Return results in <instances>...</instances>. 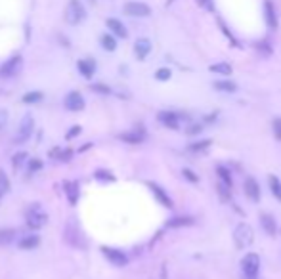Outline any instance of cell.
<instances>
[{
	"label": "cell",
	"mask_w": 281,
	"mask_h": 279,
	"mask_svg": "<svg viewBox=\"0 0 281 279\" xmlns=\"http://www.w3.org/2000/svg\"><path fill=\"white\" fill-rule=\"evenodd\" d=\"M268 183H270V192L273 193V197L277 201H281V182L275 178V176H270L268 178Z\"/></svg>",
	"instance_id": "cell-22"
},
{
	"label": "cell",
	"mask_w": 281,
	"mask_h": 279,
	"mask_svg": "<svg viewBox=\"0 0 281 279\" xmlns=\"http://www.w3.org/2000/svg\"><path fill=\"white\" fill-rule=\"evenodd\" d=\"M214 88L216 90H222V92H235L237 90V84L232 82V80H216L214 82Z\"/></svg>",
	"instance_id": "cell-23"
},
{
	"label": "cell",
	"mask_w": 281,
	"mask_h": 279,
	"mask_svg": "<svg viewBox=\"0 0 281 279\" xmlns=\"http://www.w3.org/2000/svg\"><path fill=\"white\" fill-rule=\"evenodd\" d=\"M102 46L107 50V52H113V50L117 48V40L113 39L111 35H103L102 37Z\"/></svg>",
	"instance_id": "cell-26"
},
{
	"label": "cell",
	"mask_w": 281,
	"mask_h": 279,
	"mask_svg": "<svg viewBox=\"0 0 281 279\" xmlns=\"http://www.w3.org/2000/svg\"><path fill=\"white\" fill-rule=\"evenodd\" d=\"M25 159H27V153H16L14 157H12V165H14V168H19L21 165L25 163Z\"/></svg>",
	"instance_id": "cell-31"
},
{
	"label": "cell",
	"mask_w": 281,
	"mask_h": 279,
	"mask_svg": "<svg viewBox=\"0 0 281 279\" xmlns=\"http://www.w3.org/2000/svg\"><path fill=\"white\" fill-rule=\"evenodd\" d=\"M197 132H201V127H189V130H187V134H197Z\"/></svg>",
	"instance_id": "cell-41"
},
{
	"label": "cell",
	"mask_w": 281,
	"mask_h": 279,
	"mask_svg": "<svg viewBox=\"0 0 281 279\" xmlns=\"http://www.w3.org/2000/svg\"><path fill=\"white\" fill-rule=\"evenodd\" d=\"M33 127H35V119H33L31 115H25L19 128H17V134L14 136V144H23V142H27L33 134Z\"/></svg>",
	"instance_id": "cell-5"
},
{
	"label": "cell",
	"mask_w": 281,
	"mask_h": 279,
	"mask_svg": "<svg viewBox=\"0 0 281 279\" xmlns=\"http://www.w3.org/2000/svg\"><path fill=\"white\" fill-rule=\"evenodd\" d=\"M90 2H94V0H90Z\"/></svg>",
	"instance_id": "cell-44"
},
{
	"label": "cell",
	"mask_w": 281,
	"mask_h": 279,
	"mask_svg": "<svg viewBox=\"0 0 281 279\" xmlns=\"http://www.w3.org/2000/svg\"><path fill=\"white\" fill-rule=\"evenodd\" d=\"M125 14L132 17H148L151 14V8L144 2H126Z\"/></svg>",
	"instance_id": "cell-6"
},
{
	"label": "cell",
	"mask_w": 281,
	"mask_h": 279,
	"mask_svg": "<svg viewBox=\"0 0 281 279\" xmlns=\"http://www.w3.org/2000/svg\"><path fill=\"white\" fill-rule=\"evenodd\" d=\"M19 67H21V56L10 57L8 61L0 67V77H12L19 71Z\"/></svg>",
	"instance_id": "cell-9"
},
{
	"label": "cell",
	"mask_w": 281,
	"mask_h": 279,
	"mask_svg": "<svg viewBox=\"0 0 281 279\" xmlns=\"http://www.w3.org/2000/svg\"><path fill=\"white\" fill-rule=\"evenodd\" d=\"M42 98H44L42 92H27L21 100H23V104H39Z\"/></svg>",
	"instance_id": "cell-25"
},
{
	"label": "cell",
	"mask_w": 281,
	"mask_h": 279,
	"mask_svg": "<svg viewBox=\"0 0 281 279\" xmlns=\"http://www.w3.org/2000/svg\"><path fill=\"white\" fill-rule=\"evenodd\" d=\"M211 71L220 73V75H230V73H232V67L228 64H214V65H211Z\"/></svg>",
	"instance_id": "cell-28"
},
{
	"label": "cell",
	"mask_w": 281,
	"mask_h": 279,
	"mask_svg": "<svg viewBox=\"0 0 281 279\" xmlns=\"http://www.w3.org/2000/svg\"><path fill=\"white\" fill-rule=\"evenodd\" d=\"M193 224V218H187V216H182V218H172L168 220V228H182V226H191Z\"/></svg>",
	"instance_id": "cell-24"
},
{
	"label": "cell",
	"mask_w": 281,
	"mask_h": 279,
	"mask_svg": "<svg viewBox=\"0 0 281 279\" xmlns=\"http://www.w3.org/2000/svg\"><path fill=\"white\" fill-rule=\"evenodd\" d=\"M148 185H149V190L153 192V195H155L157 201H159L161 205H164V207H166V208H172V199H171V197H168V195H166V193L163 192V190H161V188H159V185H157V183L149 182Z\"/></svg>",
	"instance_id": "cell-11"
},
{
	"label": "cell",
	"mask_w": 281,
	"mask_h": 279,
	"mask_svg": "<svg viewBox=\"0 0 281 279\" xmlns=\"http://www.w3.org/2000/svg\"><path fill=\"white\" fill-rule=\"evenodd\" d=\"M77 67L85 79H90L94 75V71H96V61L94 59H80L77 64Z\"/></svg>",
	"instance_id": "cell-13"
},
{
	"label": "cell",
	"mask_w": 281,
	"mask_h": 279,
	"mask_svg": "<svg viewBox=\"0 0 281 279\" xmlns=\"http://www.w3.org/2000/svg\"><path fill=\"white\" fill-rule=\"evenodd\" d=\"M107 27H109L111 31L117 35L119 39H126V37H128V31H126L125 25L121 23L119 19H113V17H111V19H107Z\"/></svg>",
	"instance_id": "cell-17"
},
{
	"label": "cell",
	"mask_w": 281,
	"mask_h": 279,
	"mask_svg": "<svg viewBox=\"0 0 281 279\" xmlns=\"http://www.w3.org/2000/svg\"><path fill=\"white\" fill-rule=\"evenodd\" d=\"M144 130H134V132H126V134H119V140H123L126 144H142L144 142Z\"/></svg>",
	"instance_id": "cell-14"
},
{
	"label": "cell",
	"mask_w": 281,
	"mask_h": 279,
	"mask_svg": "<svg viewBox=\"0 0 281 279\" xmlns=\"http://www.w3.org/2000/svg\"><path fill=\"white\" fill-rule=\"evenodd\" d=\"M159 120H161L166 128H171V130H178L180 128V120H178V115H176V113L161 111L159 113Z\"/></svg>",
	"instance_id": "cell-10"
},
{
	"label": "cell",
	"mask_w": 281,
	"mask_h": 279,
	"mask_svg": "<svg viewBox=\"0 0 281 279\" xmlns=\"http://www.w3.org/2000/svg\"><path fill=\"white\" fill-rule=\"evenodd\" d=\"M39 243H40V237H39V235H35V233H33V235H25L23 239H19V247L27 251V249L39 247Z\"/></svg>",
	"instance_id": "cell-20"
},
{
	"label": "cell",
	"mask_w": 281,
	"mask_h": 279,
	"mask_svg": "<svg viewBox=\"0 0 281 279\" xmlns=\"http://www.w3.org/2000/svg\"><path fill=\"white\" fill-rule=\"evenodd\" d=\"M92 90H96V92H102V94H109V88L103 86V84H92Z\"/></svg>",
	"instance_id": "cell-38"
},
{
	"label": "cell",
	"mask_w": 281,
	"mask_h": 279,
	"mask_svg": "<svg viewBox=\"0 0 281 279\" xmlns=\"http://www.w3.org/2000/svg\"><path fill=\"white\" fill-rule=\"evenodd\" d=\"M258 270H260V258H258V255L249 253V255L243 256V260H241L243 279H257Z\"/></svg>",
	"instance_id": "cell-4"
},
{
	"label": "cell",
	"mask_w": 281,
	"mask_h": 279,
	"mask_svg": "<svg viewBox=\"0 0 281 279\" xmlns=\"http://www.w3.org/2000/svg\"><path fill=\"white\" fill-rule=\"evenodd\" d=\"M155 79L157 80H168L171 79V69H159L155 73Z\"/></svg>",
	"instance_id": "cell-33"
},
{
	"label": "cell",
	"mask_w": 281,
	"mask_h": 279,
	"mask_svg": "<svg viewBox=\"0 0 281 279\" xmlns=\"http://www.w3.org/2000/svg\"><path fill=\"white\" fill-rule=\"evenodd\" d=\"M94 176H96L98 180H105V182H113V180H115V178H113L109 172H105V170H98Z\"/></svg>",
	"instance_id": "cell-32"
},
{
	"label": "cell",
	"mask_w": 281,
	"mask_h": 279,
	"mask_svg": "<svg viewBox=\"0 0 281 279\" xmlns=\"http://www.w3.org/2000/svg\"><path fill=\"white\" fill-rule=\"evenodd\" d=\"M260 222H262V228L268 235H275V231H277V226H275V220H273L270 214H262L260 216Z\"/></svg>",
	"instance_id": "cell-18"
},
{
	"label": "cell",
	"mask_w": 281,
	"mask_h": 279,
	"mask_svg": "<svg viewBox=\"0 0 281 279\" xmlns=\"http://www.w3.org/2000/svg\"><path fill=\"white\" fill-rule=\"evenodd\" d=\"M218 174H220V180H222V183L224 185H228V188H232V176H230V172H228L224 167H218Z\"/></svg>",
	"instance_id": "cell-29"
},
{
	"label": "cell",
	"mask_w": 281,
	"mask_h": 279,
	"mask_svg": "<svg viewBox=\"0 0 281 279\" xmlns=\"http://www.w3.org/2000/svg\"><path fill=\"white\" fill-rule=\"evenodd\" d=\"M40 168H42V163H40L39 159H33L31 163H29V170H31V172H37Z\"/></svg>",
	"instance_id": "cell-36"
},
{
	"label": "cell",
	"mask_w": 281,
	"mask_h": 279,
	"mask_svg": "<svg viewBox=\"0 0 281 279\" xmlns=\"http://www.w3.org/2000/svg\"><path fill=\"white\" fill-rule=\"evenodd\" d=\"M25 220H27V226H29L31 230H40V228L46 226L48 214L40 208V205H33V207L27 208V212H25Z\"/></svg>",
	"instance_id": "cell-1"
},
{
	"label": "cell",
	"mask_w": 281,
	"mask_h": 279,
	"mask_svg": "<svg viewBox=\"0 0 281 279\" xmlns=\"http://www.w3.org/2000/svg\"><path fill=\"white\" fill-rule=\"evenodd\" d=\"M264 12H266V21H268V25H270L272 29H275V27H277V17H275L273 4L270 2V0H266L264 2Z\"/></svg>",
	"instance_id": "cell-19"
},
{
	"label": "cell",
	"mask_w": 281,
	"mask_h": 279,
	"mask_svg": "<svg viewBox=\"0 0 281 279\" xmlns=\"http://www.w3.org/2000/svg\"><path fill=\"white\" fill-rule=\"evenodd\" d=\"M16 230H12V228H4V230H0V245H8L12 241L16 239Z\"/></svg>",
	"instance_id": "cell-21"
},
{
	"label": "cell",
	"mask_w": 281,
	"mask_h": 279,
	"mask_svg": "<svg viewBox=\"0 0 281 279\" xmlns=\"http://www.w3.org/2000/svg\"><path fill=\"white\" fill-rule=\"evenodd\" d=\"M103 255H105V258L109 260L113 266H119V268H123V266H126L128 264V258H126L125 253H121V251H117V249H109V247H102Z\"/></svg>",
	"instance_id": "cell-7"
},
{
	"label": "cell",
	"mask_w": 281,
	"mask_h": 279,
	"mask_svg": "<svg viewBox=\"0 0 281 279\" xmlns=\"http://www.w3.org/2000/svg\"><path fill=\"white\" fill-rule=\"evenodd\" d=\"M86 19V10L82 2L78 0H69L67 8H65V21L69 25H78Z\"/></svg>",
	"instance_id": "cell-3"
},
{
	"label": "cell",
	"mask_w": 281,
	"mask_h": 279,
	"mask_svg": "<svg viewBox=\"0 0 281 279\" xmlns=\"http://www.w3.org/2000/svg\"><path fill=\"white\" fill-rule=\"evenodd\" d=\"M77 134H80V127H73V128L69 130V132H67V140H71V138H75Z\"/></svg>",
	"instance_id": "cell-40"
},
{
	"label": "cell",
	"mask_w": 281,
	"mask_h": 279,
	"mask_svg": "<svg viewBox=\"0 0 281 279\" xmlns=\"http://www.w3.org/2000/svg\"><path fill=\"white\" fill-rule=\"evenodd\" d=\"M8 125V111H4V109H0V130Z\"/></svg>",
	"instance_id": "cell-35"
},
{
	"label": "cell",
	"mask_w": 281,
	"mask_h": 279,
	"mask_svg": "<svg viewBox=\"0 0 281 279\" xmlns=\"http://www.w3.org/2000/svg\"><path fill=\"white\" fill-rule=\"evenodd\" d=\"M10 192V180H8V176L4 174L2 170H0V199L6 195V193Z\"/></svg>",
	"instance_id": "cell-27"
},
{
	"label": "cell",
	"mask_w": 281,
	"mask_h": 279,
	"mask_svg": "<svg viewBox=\"0 0 281 279\" xmlns=\"http://www.w3.org/2000/svg\"><path fill=\"white\" fill-rule=\"evenodd\" d=\"M209 145H211V142H197V144L191 145L189 149H191V151H199V149H205V147H209Z\"/></svg>",
	"instance_id": "cell-37"
},
{
	"label": "cell",
	"mask_w": 281,
	"mask_h": 279,
	"mask_svg": "<svg viewBox=\"0 0 281 279\" xmlns=\"http://www.w3.org/2000/svg\"><path fill=\"white\" fill-rule=\"evenodd\" d=\"M134 52H136V57H138V59H146L148 54L151 52V42H149L148 39L136 40V44H134Z\"/></svg>",
	"instance_id": "cell-12"
},
{
	"label": "cell",
	"mask_w": 281,
	"mask_h": 279,
	"mask_svg": "<svg viewBox=\"0 0 281 279\" xmlns=\"http://www.w3.org/2000/svg\"><path fill=\"white\" fill-rule=\"evenodd\" d=\"M273 136L275 140H281V119H273Z\"/></svg>",
	"instance_id": "cell-34"
},
{
	"label": "cell",
	"mask_w": 281,
	"mask_h": 279,
	"mask_svg": "<svg viewBox=\"0 0 281 279\" xmlns=\"http://www.w3.org/2000/svg\"><path fill=\"white\" fill-rule=\"evenodd\" d=\"M52 155H54V157H58L60 161H69L71 155H73V151H71V149H54V151H52Z\"/></svg>",
	"instance_id": "cell-30"
},
{
	"label": "cell",
	"mask_w": 281,
	"mask_h": 279,
	"mask_svg": "<svg viewBox=\"0 0 281 279\" xmlns=\"http://www.w3.org/2000/svg\"><path fill=\"white\" fill-rule=\"evenodd\" d=\"M182 174L186 176V178H187V180H189V182H197V176L193 174L191 170H187V168H184V172H182Z\"/></svg>",
	"instance_id": "cell-39"
},
{
	"label": "cell",
	"mask_w": 281,
	"mask_h": 279,
	"mask_svg": "<svg viewBox=\"0 0 281 279\" xmlns=\"http://www.w3.org/2000/svg\"><path fill=\"white\" fill-rule=\"evenodd\" d=\"M234 241L237 249H249L255 241V231L249 224H239L234 231Z\"/></svg>",
	"instance_id": "cell-2"
},
{
	"label": "cell",
	"mask_w": 281,
	"mask_h": 279,
	"mask_svg": "<svg viewBox=\"0 0 281 279\" xmlns=\"http://www.w3.org/2000/svg\"><path fill=\"white\" fill-rule=\"evenodd\" d=\"M172 2H174V0H168V2H166V4H172Z\"/></svg>",
	"instance_id": "cell-43"
},
{
	"label": "cell",
	"mask_w": 281,
	"mask_h": 279,
	"mask_svg": "<svg viewBox=\"0 0 281 279\" xmlns=\"http://www.w3.org/2000/svg\"><path fill=\"white\" fill-rule=\"evenodd\" d=\"M245 193H247V197H249L250 201L260 199V188H258V183L255 182L252 178H249V180L245 182Z\"/></svg>",
	"instance_id": "cell-16"
},
{
	"label": "cell",
	"mask_w": 281,
	"mask_h": 279,
	"mask_svg": "<svg viewBox=\"0 0 281 279\" xmlns=\"http://www.w3.org/2000/svg\"><path fill=\"white\" fill-rule=\"evenodd\" d=\"M63 105H65L67 111H82L85 109V98L80 96L78 92H69Z\"/></svg>",
	"instance_id": "cell-8"
},
{
	"label": "cell",
	"mask_w": 281,
	"mask_h": 279,
	"mask_svg": "<svg viewBox=\"0 0 281 279\" xmlns=\"http://www.w3.org/2000/svg\"><path fill=\"white\" fill-rule=\"evenodd\" d=\"M197 4H199V6H207V4H209V0H197Z\"/></svg>",
	"instance_id": "cell-42"
},
{
	"label": "cell",
	"mask_w": 281,
	"mask_h": 279,
	"mask_svg": "<svg viewBox=\"0 0 281 279\" xmlns=\"http://www.w3.org/2000/svg\"><path fill=\"white\" fill-rule=\"evenodd\" d=\"M63 192H65L71 205H75L78 199V182H65L63 183Z\"/></svg>",
	"instance_id": "cell-15"
}]
</instances>
